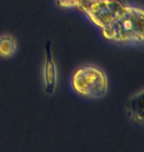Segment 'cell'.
Returning <instances> with one entry per match:
<instances>
[{
    "label": "cell",
    "mask_w": 144,
    "mask_h": 152,
    "mask_svg": "<svg viewBox=\"0 0 144 152\" xmlns=\"http://www.w3.org/2000/svg\"><path fill=\"white\" fill-rule=\"evenodd\" d=\"M103 38L118 47L142 48L144 45V10L142 6L126 4L111 25L101 30Z\"/></svg>",
    "instance_id": "6da1fadb"
},
{
    "label": "cell",
    "mask_w": 144,
    "mask_h": 152,
    "mask_svg": "<svg viewBox=\"0 0 144 152\" xmlns=\"http://www.w3.org/2000/svg\"><path fill=\"white\" fill-rule=\"evenodd\" d=\"M70 87L76 95L89 100H100L109 91V77L99 65L86 63L77 66L70 76Z\"/></svg>",
    "instance_id": "7a4b0ae2"
},
{
    "label": "cell",
    "mask_w": 144,
    "mask_h": 152,
    "mask_svg": "<svg viewBox=\"0 0 144 152\" xmlns=\"http://www.w3.org/2000/svg\"><path fill=\"white\" fill-rule=\"evenodd\" d=\"M125 5L121 0H82L77 10L92 25L103 30L122 13Z\"/></svg>",
    "instance_id": "3957f363"
},
{
    "label": "cell",
    "mask_w": 144,
    "mask_h": 152,
    "mask_svg": "<svg viewBox=\"0 0 144 152\" xmlns=\"http://www.w3.org/2000/svg\"><path fill=\"white\" fill-rule=\"evenodd\" d=\"M41 83L44 93L48 97L54 95L58 83V66L50 41L44 47V57L41 66Z\"/></svg>",
    "instance_id": "277c9868"
},
{
    "label": "cell",
    "mask_w": 144,
    "mask_h": 152,
    "mask_svg": "<svg viewBox=\"0 0 144 152\" xmlns=\"http://www.w3.org/2000/svg\"><path fill=\"white\" fill-rule=\"evenodd\" d=\"M143 93L144 89L141 88L132 95H130L125 101L124 109L126 113L127 118L132 121L133 124L137 126H142L144 124V117H143Z\"/></svg>",
    "instance_id": "5b68a950"
},
{
    "label": "cell",
    "mask_w": 144,
    "mask_h": 152,
    "mask_svg": "<svg viewBox=\"0 0 144 152\" xmlns=\"http://www.w3.org/2000/svg\"><path fill=\"white\" fill-rule=\"evenodd\" d=\"M19 44L13 35L5 33L0 35V58L9 59L17 53Z\"/></svg>",
    "instance_id": "8992f818"
},
{
    "label": "cell",
    "mask_w": 144,
    "mask_h": 152,
    "mask_svg": "<svg viewBox=\"0 0 144 152\" xmlns=\"http://www.w3.org/2000/svg\"><path fill=\"white\" fill-rule=\"evenodd\" d=\"M54 4L61 10H77L82 0H53Z\"/></svg>",
    "instance_id": "52a82bcc"
}]
</instances>
